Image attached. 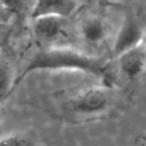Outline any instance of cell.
Returning <instances> with one entry per match:
<instances>
[{"label": "cell", "mask_w": 146, "mask_h": 146, "mask_svg": "<svg viewBox=\"0 0 146 146\" xmlns=\"http://www.w3.org/2000/svg\"><path fill=\"white\" fill-rule=\"evenodd\" d=\"M0 117H1V106H0Z\"/></svg>", "instance_id": "obj_13"}, {"label": "cell", "mask_w": 146, "mask_h": 146, "mask_svg": "<svg viewBox=\"0 0 146 146\" xmlns=\"http://www.w3.org/2000/svg\"><path fill=\"white\" fill-rule=\"evenodd\" d=\"M0 146H39V145L31 135L13 133L0 138Z\"/></svg>", "instance_id": "obj_10"}, {"label": "cell", "mask_w": 146, "mask_h": 146, "mask_svg": "<svg viewBox=\"0 0 146 146\" xmlns=\"http://www.w3.org/2000/svg\"><path fill=\"white\" fill-rule=\"evenodd\" d=\"M7 26L8 24H5V23H0V42L3 40L5 38V34L7 32Z\"/></svg>", "instance_id": "obj_12"}, {"label": "cell", "mask_w": 146, "mask_h": 146, "mask_svg": "<svg viewBox=\"0 0 146 146\" xmlns=\"http://www.w3.org/2000/svg\"><path fill=\"white\" fill-rule=\"evenodd\" d=\"M70 17L40 16L31 18L32 32L43 48L73 47V29Z\"/></svg>", "instance_id": "obj_4"}, {"label": "cell", "mask_w": 146, "mask_h": 146, "mask_svg": "<svg viewBox=\"0 0 146 146\" xmlns=\"http://www.w3.org/2000/svg\"><path fill=\"white\" fill-rule=\"evenodd\" d=\"M110 60L104 57L88 55L73 47H50L39 50L15 76L14 89L34 71L40 70H78L95 75L103 76L106 74Z\"/></svg>", "instance_id": "obj_1"}, {"label": "cell", "mask_w": 146, "mask_h": 146, "mask_svg": "<svg viewBox=\"0 0 146 146\" xmlns=\"http://www.w3.org/2000/svg\"><path fill=\"white\" fill-rule=\"evenodd\" d=\"M2 2L13 19L16 18L19 22L31 19L35 0H2Z\"/></svg>", "instance_id": "obj_9"}, {"label": "cell", "mask_w": 146, "mask_h": 146, "mask_svg": "<svg viewBox=\"0 0 146 146\" xmlns=\"http://www.w3.org/2000/svg\"><path fill=\"white\" fill-rule=\"evenodd\" d=\"M13 17L9 14V11L7 10V8L5 7L2 0H0V23H5V24H9L11 22Z\"/></svg>", "instance_id": "obj_11"}, {"label": "cell", "mask_w": 146, "mask_h": 146, "mask_svg": "<svg viewBox=\"0 0 146 146\" xmlns=\"http://www.w3.org/2000/svg\"><path fill=\"white\" fill-rule=\"evenodd\" d=\"M144 34L145 19L143 13L136 9L125 10L121 17L112 43V56L115 57L121 52L144 42Z\"/></svg>", "instance_id": "obj_5"}, {"label": "cell", "mask_w": 146, "mask_h": 146, "mask_svg": "<svg viewBox=\"0 0 146 146\" xmlns=\"http://www.w3.org/2000/svg\"><path fill=\"white\" fill-rule=\"evenodd\" d=\"M14 71L8 59L0 57V105L14 90Z\"/></svg>", "instance_id": "obj_8"}, {"label": "cell", "mask_w": 146, "mask_h": 146, "mask_svg": "<svg viewBox=\"0 0 146 146\" xmlns=\"http://www.w3.org/2000/svg\"><path fill=\"white\" fill-rule=\"evenodd\" d=\"M113 100L110 86H92L70 95L62 105L70 115L91 117L105 114L113 105Z\"/></svg>", "instance_id": "obj_3"}, {"label": "cell", "mask_w": 146, "mask_h": 146, "mask_svg": "<svg viewBox=\"0 0 146 146\" xmlns=\"http://www.w3.org/2000/svg\"><path fill=\"white\" fill-rule=\"evenodd\" d=\"M115 59L113 64L115 68V75L121 81L132 83L138 81L144 72L146 66V50H145V43L141 42L138 46L128 49L120 55L113 57Z\"/></svg>", "instance_id": "obj_6"}, {"label": "cell", "mask_w": 146, "mask_h": 146, "mask_svg": "<svg viewBox=\"0 0 146 146\" xmlns=\"http://www.w3.org/2000/svg\"><path fill=\"white\" fill-rule=\"evenodd\" d=\"M73 46L79 44V50H88L87 54L96 56V50L112 48V43L117 29H114L113 18L110 17L105 8L87 9L80 14L74 22Z\"/></svg>", "instance_id": "obj_2"}, {"label": "cell", "mask_w": 146, "mask_h": 146, "mask_svg": "<svg viewBox=\"0 0 146 146\" xmlns=\"http://www.w3.org/2000/svg\"><path fill=\"white\" fill-rule=\"evenodd\" d=\"M79 7V0H35L31 18L40 16L71 17Z\"/></svg>", "instance_id": "obj_7"}]
</instances>
